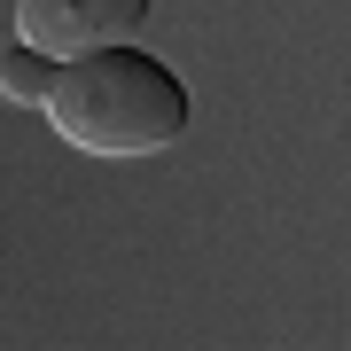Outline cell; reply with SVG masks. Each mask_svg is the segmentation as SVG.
I'll return each mask as SVG.
<instances>
[{
    "label": "cell",
    "instance_id": "2",
    "mask_svg": "<svg viewBox=\"0 0 351 351\" xmlns=\"http://www.w3.org/2000/svg\"><path fill=\"white\" fill-rule=\"evenodd\" d=\"M156 0H16V39L47 55H86L110 39H141Z\"/></svg>",
    "mask_w": 351,
    "mask_h": 351
},
{
    "label": "cell",
    "instance_id": "3",
    "mask_svg": "<svg viewBox=\"0 0 351 351\" xmlns=\"http://www.w3.org/2000/svg\"><path fill=\"white\" fill-rule=\"evenodd\" d=\"M55 71H63V55L32 47V39H8V47H0V101H16V110H47Z\"/></svg>",
    "mask_w": 351,
    "mask_h": 351
},
{
    "label": "cell",
    "instance_id": "1",
    "mask_svg": "<svg viewBox=\"0 0 351 351\" xmlns=\"http://www.w3.org/2000/svg\"><path fill=\"white\" fill-rule=\"evenodd\" d=\"M39 117H47L71 149L133 164V156H164L172 149V141L188 133L195 101H188V78L164 63V55H149L141 39H110V47L63 55L55 94H47Z\"/></svg>",
    "mask_w": 351,
    "mask_h": 351
}]
</instances>
